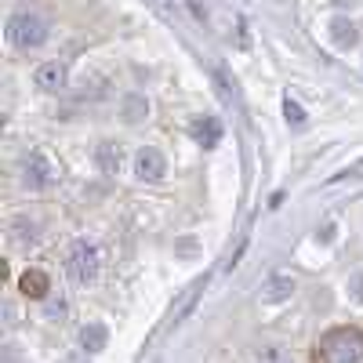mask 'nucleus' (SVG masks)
Segmentation results:
<instances>
[{"mask_svg":"<svg viewBox=\"0 0 363 363\" xmlns=\"http://www.w3.org/2000/svg\"><path fill=\"white\" fill-rule=\"evenodd\" d=\"M323 363H363V335L356 327H335L320 342Z\"/></svg>","mask_w":363,"mask_h":363,"instance_id":"obj_1","label":"nucleus"},{"mask_svg":"<svg viewBox=\"0 0 363 363\" xmlns=\"http://www.w3.org/2000/svg\"><path fill=\"white\" fill-rule=\"evenodd\" d=\"M99 265H102V255L91 240H77V244L66 251V277L80 287L99 277Z\"/></svg>","mask_w":363,"mask_h":363,"instance_id":"obj_2","label":"nucleus"},{"mask_svg":"<svg viewBox=\"0 0 363 363\" xmlns=\"http://www.w3.org/2000/svg\"><path fill=\"white\" fill-rule=\"evenodd\" d=\"M8 40H11L15 48H22V51L40 48V44L48 40V26H44V18L33 15V11H18V15H11V22H8Z\"/></svg>","mask_w":363,"mask_h":363,"instance_id":"obj_3","label":"nucleus"},{"mask_svg":"<svg viewBox=\"0 0 363 363\" xmlns=\"http://www.w3.org/2000/svg\"><path fill=\"white\" fill-rule=\"evenodd\" d=\"M22 182H26L29 189H48L51 182H55V167L48 164L44 153H29L22 160Z\"/></svg>","mask_w":363,"mask_h":363,"instance_id":"obj_4","label":"nucleus"},{"mask_svg":"<svg viewBox=\"0 0 363 363\" xmlns=\"http://www.w3.org/2000/svg\"><path fill=\"white\" fill-rule=\"evenodd\" d=\"M135 174H138L142 182H160V178L167 174V160H164L160 149L142 145L138 153H135Z\"/></svg>","mask_w":363,"mask_h":363,"instance_id":"obj_5","label":"nucleus"},{"mask_svg":"<svg viewBox=\"0 0 363 363\" xmlns=\"http://www.w3.org/2000/svg\"><path fill=\"white\" fill-rule=\"evenodd\" d=\"M66 80H69V69H66V62H58V58H51V62H40V66L33 69V84H37L40 91H62Z\"/></svg>","mask_w":363,"mask_h":363,"instance_id":"obj_6","label":"nucleus"},{"mask_svg":"<svg viewBox=\"0 0 363 363\" xmlns=\"http://www.w3.org/2000/svg\"><path fill=\"white\" fill-rule=\"evenodd\" d=\"M193 138L203 149H215L222 142V120L218 116H196L193 120Z\"/></svg>","mask_w":363,"mask_h":363,"instance_id":"obj_7","label":"nucleus"},{"mask_svg":"<svg viewBox=\"0 0 363 363\" xmlns=\"http://www.w3.org/2000/svg\"><path fill=\"white\" fill-rule=\"evenodd\" d=\"M294 294V277L291 272H277V277H269L262 284V298L265 301H287Z\"/></svg>","mask_w":363,"mask_h":363,"instance_id":"obj_8","label":"nucleus"},{"mask_svg":"<svg viewBox=\"0 0 363 363\" xmlns=\"http://www.w3.org/2000/svg\"><path fill=\"white\" fill-rule=\"evenodd\" d=\"M106 342H109V330H106V323H87L84 330H80V345H84V352H102L106 349Z\"/></svg>","mask_w":363,"mask_h":363,"instance_id":"obj_9","label":"nucleus"},{"mask_svg":"<svg viewBox=\"0 0 363 363\" xmlns=\"http://www.w3.org/2000/svg\"><path fill=\"white\" fill-rule=\"evenodd\" d=\"M95 164H99L102 174H116L120 171V145L116 142H102L95 149Z\"/></svg>","mask_w":363,"mask_h":363,"instance_id":"obj_10","label":"nucleus"},{"mask_svg":"<svg viewBox=\"0 0 363 363\" xmlns=\"http://www.w3.org/2000/svg\"><path fill=\"white\" fill-rule=\"evenodd\" d=\"M48 291H51V280L44 277L40 269H29L26 277H22V294L26 298H44Z\"/></svg>","mask_w":363,"mask_h":363,"instance_id":"obj_11","label":"nucleus"},{"mask_svg":"<svg viewBox=\"0 0 363 363\" xmlns=\"http://www.w3.org/2000/svg\"><path fill=\"white\" fill-rule=\"evenodd\" d=\"M120 113H124L128 124H138V120L149 116V102H145L142 95H128L124 102H120Z\"/></svg>","mask_w":363,"mask_h":363,"instance_id":"obj_12","label":"nucleus"},{"mask_svg":"<svg viewBox=\"0 0 363 363\" xmlns=\"http://www.w3.org/2000/svg\"><path fill=\"white\" fill-rule=\"evenodd\" d=\"M330 37H335L338 48H352L356 44V26L345 22V18H335V22H330Z\"/></svg>","mask_w":363,"mask_h":363,"instance_id":"obj_13","label":"nucleus"},{"mask_svg":"<svg viewBox=\"0 0 363 363\" xmlns=\"http://www.w3.org/2000/svg\"><path fill=\"white\" fill-rule=\"evenodd\" d=\"M255 363H291V352L284 349V345H258L255 349Z\"/></svg>","mask_w":363,"mask_h":363,"instance_id":"obj_14","label":"nucleus"},{"mask_svg":"<svg viewBox=\"0 0 363 363\" xmlns=\"http://www.w3.org/2000/svg\"><path fill=\"white\" fill-rule=\"evenodd\" d=\"M284 116H287V124H294V128L306 124V109H301L294 99H284Z\"/></svg>","mask_w":363,"mask_h":363,"instance_id":"obj_15","label":"nucleus"}]
</instances>
